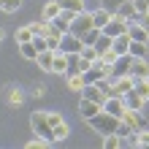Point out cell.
Here are the masks:
<instances>
[{"instance_id":"cell-34","label":"cell","mask_w":149,"mask_h":149,"mask_svg":"<svg viewBox=\"0 0 149 149\" xmlns=\"http://www.w3.org/2000/svg\"><path fill=\"white\" fill-rule=\"evenodd\" d=\"M117 52H114V46L111 49H106V52H103V54H100V60H103V63H109V65H114V63H117Z\"/></svg>"},{"instance_id":"cell-38","label":"cell","mask_w":149,"mask_h":149,"mask_svg":"<svg viewBox=\"0 0 149 149\" xmlns=\"http://www.w3.org/2000/svg\"><path fill=\"white\" fill-rule=\"evenodd\" d=\"M3 38H6V33H3V30H0V41H3Z\"/></svg>"},{"instance_id":"cell-27","label":"cell","mask_w":149,"mask_h":149,"mask_svg":"<svg viewBox=\"0 0 149 149\" xmlns=\"http://www.w3.org/2000/svg\"><path fill=\"white\" fill-rule=\"evenodd\" d=\"M100 33H103L100 27H90V30H87L84 36H81V43H84V46H92V43L98 41V36H100Z\"/></svg>"},{"instance_id":"cell-17","label":"cell","mask_w":149,"mask_h":149,"mask_svg":"<svg viewBox=\"0 0 149 149\" xmlns=\"http://www.w3.org/2000/svg\"><path fill=\"white\" fill-rule=\"evenodd\" d=\"M63 11V6L57 3V0H49V3H43V8H41V19H46V22H52L54 16Z\"/></svg>"},{"instance_id":"cell-33","label":"cell","mask_w":149,"mask_h":149,"mask_svg":"<svg viewBox=\"0 0 149 149\" xmlns=\"http://www.w3.org/2000/svg\"><path fill=\"white\" fill-rule=\"evenodd\" d=\"M122 3H127V0H100V6L106 8V11H111V14H114V11H119V6H122Z\"/></svg>"},{"instance_id":"cell-11","label":"cell","mask_w":149,"mask_h":149,"mask_svg":"<svg viewBox=\"0 0 149 149\" xmlns=\"http://www.w3.org/2000/svg\"><path fill=\"white\" fill-rule=\"evenodd\" d=\"M130 76L133 79H149V57H133Z\"/></svg>"},{"instance_id":"cell-29","label":"cell","mask_w":149,"mask_h":149,"mask_svg":"<svg viewBox=\"0 0 149 149\" xmlns=\"http://www.w3.org/2000/svg\"><path fill=\"white\" fill-rule=\"evenodd\" d=\"M68 133H71V127H68V122H60V125H54V144L57 141H65Z\"/></svg>"},{"instance_id":"cell-26","label":"cell","mask_w":149,"mask_h":149,"mask_svg":"<svg viewBox=\"0 0 149 149\" xmlns=\"http://www.w3.org/2000/svg\"><path fill=\"white\" fill-rule=\"evenodd\" d=\"M60 6L65 8V11H73V14H79V11H84V0H57Z\"/></svg>"},{"instance_id":"cell-31","label":"cell","mask_w":149,"mask_h":149,"mask_svg":"<svg viewBox=\"0 0 149 149\" xmlns=\"http://www.w3.org/2000/svg\"><path fill=\"white\" fill-rule=\"evenodd\" d=\"M19 6H22V0H0V11H6V14L19 11Z\"/></svg>"},{"instance_id":"cell-30","label":"cell","mask_w":149,"mask_h":149,"mask_svg":"<svg viewBox=\"0 0 149 149\" xmlns=\"http://www.w3.org/2000/svg\"><path fill=\"white\" fill-rule=\"evenodd\" d=\"M133 90L141 95L144 100H149V79H136V87H133Z\"/></svg>"},{"instance_id":"cell-4","label":"cell","mask_w":149,"mask_h":149,"mask_svg":"<svg viewBox=\"0 0 149 149\" xmlns=\"http://www.w3.org/2000/svg\"><path fill=\"white\" fill-rule=\"evenodd\" d=\"M122 122L127 125V130H130V133H138V130H144V127H146L144 111H133V109H127L125 114H122Z\"/></svg>"},{"instance_id":"cell-2","label":"cell","mask_w":149,"mask_h":149,"mask_svg":"<svg viewBox=\"0 0 149 149\" xmlns=\"http://www.w3.org/2000/svg\"><path fill=\"white\" fill-rule=\"evenodd\" d=\"M30 127H33L36 136L46 138L49 144H54V130H52V122H49V114L46 111H33L30 114Z\"/></svg>"},{"instance_id":"cell-13","label":"cell","mask_w":149,"mask_h":149,"mask_svg":"<svg viewBox=\"0 0 149 149\" xmlns=\"http://www.w3.org/2000/svg\"><path fill=\"white\" fill-rule=\"evenodd\" d=\"M130 68H133V57L127 54H119L117 63H114V76H130Z\"/></svg>"},{"instance_id":"cell-3","label":"cell","mask_w":149,"mask_h":149,"mask_svg":"<svg viewBox=\"0 0 149 149\" xmlns=\"http://www.w3.org/2000/svg\"><path fill=\"white\" fill-rule=\"evenodd\" d=\"M90 27H95V22H92V11H87V8H84V11H79V14L73 16V22H71V33L81 38Z\"/></svg>"},{"instance_id":"cell-23","label":"cell","mask_w":149,"mask_h":149,"mask_svg":"<svg viewBox=\"0 0 149 149\" xmlns=\"http://www.w3.org/2000/svg\"><path fill=\"white\" fill-rule=\"evenodd\" d=\"M127 49H130V36L127 33H122V36L114 38V52H117V54H127Z\"/></svg>"},{"instance_id":"cell-25","label":"cell","mask_w":149,"mask_h":149,"mask_svg":"<svg viewBox=\"0 0 149 149\" xmlns=\"http://www.w3.org/2000/svg\"><path fill=\"white\" fill-rule=\"evenodd\" d=\"M16 43H27V41H33V38H36V36H33V30H30V24H22V27L19 30H16Z\"/></svg>"},{"instance_id":"cell-21","label":"cell","mask_w":149,"mask_h":149,"mask_svg":"<svg viewBox=\"0 0 149 149\" xmlns=\"http://www.w3.org/2000/svg\"><path fill=\"white\" fill-rule=\"evenodd\" d=\"M130 57H149V43L144 41H130Z\"/></svg>"},{"instance_id":"cell-7","label":"cell","mask_w":149,"mask_h":149,"mask_svg":"<svg viewBox=\"0 0 149 149\" xmlns=\"http://www.w3.org/2000/svg\"><path fill=\"white\" fill-rule=\"evenodd\" d=\"M81 38L79 36H73V33H65L63 36V41H60V52H65V54H79L81 52Z\"/></svg>"},{"instance_id":"cell-9","label":"cell","mask_w":149,"mask_h":149,"mask_svg":"<svg viewBox=\"0 0 149 149\" xmlns=\"http://www.w3.org/2000/svg\"><path fill=\"white\" fill-rule=\"evenodd\" d=\"M127 36H130V41H144V43H149V30L144 27L141 22H133V19H130L127 22Z\"/></svg>"},{"instance_id":"cell-18","label":"cell","mask_w":149,"mask_h":149,"mask_svg":"<svg viewBox=\"0 0 149 149\" xmlns=\"http://www.w3.org/2000/svg\"><path fill=\"white\" fill-rule=\"evenodd\" d=\"M68 71V54L65 52H54V63H52V73H63Z\"/></svg>"},{"instance_id":"cell-28","label":"cell","mask_w":149,"mask_h":149,"mask_svg":"<svg viewBox=\"0 0 149 149\" xmlns=\"http://www.w3.org/2000/svg\"><path fill=\"white\" fill-rule=\"evenodd\" d=\"M22 100H24V92L19 87H11V90H8V103H11V106H22Z\"/></svg>"},{"instance_id":"cell-37","label":"cell","mask_w":149,"mask_h":149,"mask_svg":"<svg viewBox=\"0 0 149 149\" xmlns=\"http://www.w3.org/2000/svg\"><path fill=\"white\" fill-rule=\"evenodd\" d=\"M141 24H144V27H146V30H149V11H146V14L141 16Z\"/></svg>"},{"instance_id":"cell-24","label":"cell","mask_w":149,"mask_h":149,"mask_svg":"<svg viewBox=\"0 0 149 149\" xmlns=\"http://www.w3.org/2000/svg\"><path fill=\"white\" fill-rule=\"evenodd\" d=\"M114 14H119L122 19H136V16H138L136 6H133V0H127V3H122V6H119V11H114Z\"/></svg>"},{"instance_id":"cell-10","label":"cell","mask_w":149,"mask_h":149,"mask_svg":"<svg viewBox=\"0 0 149 149\" xmlns=\"http://www.w3.org/2000/svg\"><path fill=\"white\" fill-rule=\"evenodd\" d=\"M98 111H103V106H100V103L87 100V98H81V100H79V114H81V119H84V122H87V119H92Z\"/></svg>"},{"instance_id":"cell-35","label":"cell","mask_w":149,"mask_h":149,"mask_svg":"<svg viewBox=\"0 0 149 149\" xmlns=\"http://www.w3.org/2000/svg\"><path fill=\"white\" fill-rule=\"evenodd\" d=\"M133 6H136V11H138V16H144V14L149 11V0H133Z\"/></svg>"},{"instance_id":"cell-1","label":"cell","mask_w":149,"mask_h":149,"mask_svg":"<svg viewBox=\"0 0 149 149\" xmlns=\"http://www.w3.org/2000/svg\"><path fill=\"white\" fill-rule=\"evenodd\" d=\"M119 117H114V114L109 111H98L92 119H87V125H90L95 133H100V136H109V133H117V127H119Z\"/></svg>"},{"instance_id":"cell-6","label":"cell","mask_w":149,"mask_h":149,"mask_svg":"<svg viewBox=\"0 0 149 149\" xmlns=\"http://www.w3.org/2000/svg\"><path fill=\"white\" fill-rule=\"evenodd\" d=\"M103 111H109V114H114V117H119V119H122V114L127 111L125 98H122V95H109L106 103H103Z\"/></svg>"},{"instance_id":"cell-14","label":"cell","mask_w":149,"mask_h":149,"mask_svg":"<svg viewBox=\"0 0 149 149\" xmlns=\"http://www.w3.org/2000/svg\"><path fill=\"white\" fill-rule=\"evenodd\" d=\"M81 98H87V100H95V103H100V106H103L109 95H103V92H100L95 84H84V90H81Z\"/></svg>"},{"instance_id":"cell-16","label":"cell","mask_w":149,"mask_h":149,"mask_svg":"<svg viewBox=\"0 0 149 149\" xmlns=\"http://www.w3.org/2000/svg\"><path fill=\"white\" fill-rule=\"evenodd\" d=\"M65 84H68V90H73V92H81L84 90V73L81 71H76V73H65Z\"/></svg>"},{"instance_id":"cell-19","label":"cell","mask_w":149,"mask_h":149,"mask_svg":"<svg viewBox=\"0 0 149 149\" xmlns=\"http://www.w3.org/2000/svg\"><path fill=\"white\" fill-rule=\"evenodd\" d=\"M16 46H19V54H22L24 60H38V54H41L38 46H36L33 41H27V43H16Z\"/></svg>"},{"instance_id":"cell-5","label":"cell","mask_w":149,"mask_h":149,"mask_svg":"<svg viewBox=\"0 0 149 149\" xmlns=\"http://www.w3.org/2000/svg\"><path fill=\"white\" fill-rule=\"evenodd\" d=\"M127 22L130 19H122L119 14H111V19H109L106 27H103V33L111 36V38H117V36H122V33H127Z\"/></svg>"},{"instance_id":"cell-22","label":"cell","mask_w":149,"mask_h":149,"mask_svg":"<svg viewBox=\"0 0 149 149\" xmlns=\"http://www.w3.org/2000/svg\"><path fill=\"white\" fill-rule=\"evenodd\" d=\"M36 63L43 68V71H52V63H54V49H43L41 54H38Z\"/></svg>"},{"instance_id":"cell-20","label":"cell","mask_w":149,"mask_h":149,"mask_svg":"<svg viewBox=\"0 0 149 149\" xmlns=\"http://www.w3.org/2000/svg\"><path fill=\"white\" fill-rule=\"evenodd\" d=\"M109 19H111V11H106V8H98V11H92V22H95V27H106V24H109Z\"/></svg>"},{"instance_id":"cell-15","label":"cell","mask_w":149,"mask_h":149,"mask_svg":"<svg viewBox=\"0 0 149 149\" xmlns=\"http://www.w3.org/2000/svg\"><path fill=\"white\" fill-rule=\"evenodd\" d=\"M122 98H125V106H127V109H133V111H144V106H146V100H144L136 90H130L127 95H122Z\"/></svg>"},{"instance_id":"cell-36","label":"cell","mask_w":149,"mask_h":149,"mask_svg":"<svg viewBox=\"0 0 149 149\" xmlns=\"http://www.w3.org/2000/svg\"><path fill=\"white\" fill-rule=\"evenodd\" d=\"M49 114V122H52V130H54V125H60V122H65L63 119V114H60V111H46Z\"/></svg>"},{"instance_id":"cell-32","label":"cell","mask_w":149,"mask_h":149,"mask_svg":"<svg viewBox=\"0 0 149 149\" xmlns=\"http://www.w3.org/2000/svg\"><path fill=\"white\" fill-rule=\"evenodd\" d=\"M79 54H81L84 60H90V63H95V60L100 57V54H98V49H95V46H81V52H79Z\"/></svg>"},{"instance_id":"cell-8","label":"cell","mask_w":149,"mask_h":149,"mask_svg":"<svg viewBox=\"0 0 149 149\" xmlns=\"http://www.w3.org/2000/svg\"><path fill=\"white\" fill-rule=\"evenodd\" d=\"M73 16H76L73 11H65V8H63V11H60L54 19H52V24H54V27L65 36V33H71V22H73Z\"/></svg>"},{"instance_id":"cell-12","label":"cell","mask_w":149,"mask_h":149,"mask_svg":"<svg viewBox=\"0 0 149 149\" xmlns=\"http://www.w3.org/2000/svg\"><path fill=\"white\" fill-rule=\"evenodd\" d=\"M136 87L133 76H114V95H127Z\"/></svg>"}]
</instances>
